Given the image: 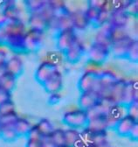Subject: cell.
Here are the masks:
<instances>
[{
  "mask_svg": "<svg viewBox=\"0 0 138 147\" xmlns=\"http://www.w3.org/2000/svg\"><path fill=\"white\" fill-rule=\"evenodd\" d=\"M62 123L68 128L76 129V130L81 131L88 125V112L80 108L70 109L63 114Z\"/></svg>",
  "mask_w": 138,
  "mask_h": 147,
  "instance_id": "cell-1",
  "label": "cell"
},
{
  "mask_svg": "<svg viewBox=\"0 0 138 147\" xmlns=\"http://www.w3.org/2000/svg\"><path fill=\"white\" fill-rule=\"evenodd\" d=\"M45 39V31L29 28L24 34L26 53H35L40 49Z\"/></svg>",
  "mask_w": 138,
  "mask_h": 147,
  "instance_id": "cell-2",
  "label": "cell"
},
{
  "mask_svg": "<svg viewBox=\"0 0 138 147\" xmlns=\"http://www.w3.org/2000/svg\"><path fill=\"white\" fill-rule=\"evenodd\" d=\"M88 61L94 62L98 65H103L110 56V47L97 42H93L89 48L87 49Z\"/></svg>",
  "mask_w": 138,
  "mask_h": 147,
  "instance_id": "cell-3",
  "label": "cell"
},
{
  "mask_svg": "<svg viewBox=\"0 0 138 147\" xmlns=\"http://www.w3.org/2000/svg\"><path fill=\"white\" fill-rule=\"evenodd\" d=\"M77 32L74 29H66L56 32L55 43L57 49L62 53L70 47L77 40Z\"/></svg>",
  "mask_w": 138,
  "mask_h": 147,
  "instance_id": "cell-4",
  "label": "cell"
},
{
  "mask_svg": "<svg viewBox=\"0 0 138 147\" xmlns=\"http://www.w3.org/2000/svg\"><path fill=\"white\" fill-rule=\"evenodd\" d=\"M115 7L111 12L109 25L111 26L126 27L129 20V16L123 8L124 1H115Z\"/></svg>",
  "mask_w": 138,
  "mask_h": 147,
  "instance_id": "cell-5",
  "label": "cell"
},
{
  "mask_svg": "<svg viewBox=\"0 0 138 147\" xmlns=\"http://www.w3.org/2000/svg\"><path fill=\"white\" fill-rule=\"evenodd\" d=\"M86 53H87L86 46L80 39H78L70 47L63 53V55L66 61L71 64H75L82 59Z\"/></svg>",
  "mask_w": 138,
  "mask_h": 147,
  "instance_id": "cell-6",
  "label": "cell"
},
{
  "mask_svg": "<svg viewBox=\"0 0 138 147\" xmlns=\"http://www.w3.org/2000/svg\"><path fill=\"white\" fill-rule=\"evenodd\" d=\"M134 38L129 34L123 38H121L112 42L110 46V53L115 58L117 59H126V55L129 47Z\"/></svg>",
  "mask_w": 138,
  "mask_h": 147,
  "instance_id": "cell-7",
  "label": "cell"
},
{
  "mask_svg": "<svg viewBox=\"0 0 138 147\" xmlns=\"http://www.w3.org/2000/svg\"><path fill=\"white\" fill-rule=\"evenodd\" d=\"M58 69V64L51 61H44L40 62L36 68V71L34 73V78L40 85H42Z\"/></svg>",
  "mask_w": 138,
  "mask_h": 147,
  "instance_id": "cell-8",
  "label": "cell"
},
{
  "mask_svg": "<svg viewBox=\"0 0 138 147\" xmlns=\"http://www.w3.org/2000/svg\"><path fill=\"white\" fill-rule=\"evenodd\" d=\"M64 86V79L62 73L58 69L43 84L42 87L48 94L60 93Z\"/></svg>",
  "mask_w": 138,
  "mask_h": 147,
  "instance_id": "cell-9",
  "label": "cell"
},
{
  "mask_svg": "<svg viewBox=\"0 0 138 147\" xmlns=\"http://www.w3.org/2000/svg\"><path fill=\"white\" fill-rule=\"evenodd\" d=\"M100 100V97L98 93L94 90L80 92V96L78 98V108L88 111L93 109Z\"/></svg>",
  "mask_w": 138,
  "mask_h": 147,
  "instance_id": "cell-10",
  "label": "cell"
},
{
  "mask_svg": "<svg viewBox=\"0 0 138 147\" xmlns=\"http://www.w3.org/2000/svg\"><path fill=\"white\" fill-rule=\"evenodd\" d=\"M4 67L6 73L19 78L24 73V61L19 55L14 54L8 57Z\"/></svg>",
  "mask_w": 138,
  "mask_h": 147,
  "instance_id": "cell-11",
  "label": "cell"
},
{
  "mask_svg": "<svg viewBox=\"0 0 138 147\" xmlns=\"http://www.w3.org/2000/svg\"><path fill=\"white\" fill-rule=\"evenodd\" d=\"M99 74L94 72H83L77 83L79 91L86 92L94 90L98 81Z\"/></svg>",
  "mask_w": 138,
  "mask_h": 147,
  "instance_id": "cell-12",
  "label": "cell"
},
{
  "mask_svg": "<svg viewBox=\"0 0 138 147\" xmlns=\"http://www.w3.org/2000/svg\"><path fill=\"white\" fill-rule=\"evenodd\" d=\"M136 123H138V121H135V119L129 117V116L124 115L115 123V125L114 127V130L118 136L128 138L129 135V132L132 130V128Z\"/></svg>",
  "mask_w": 138,
  "mask_h": 147,
  "instance_id": "cell-13",
  "label": "cell"
},
{
  "mask_svg": "<svg viewBox=\"0 0 138 147\" xmlns=\"http://www.w3.org/2000/svg\"><path fill=\"white\" fill-rule=\"evenodd\" d=\"M115 7V1H107L104 7L99 11L98 16L96 20L93 23L92 26L94 28H100L103 26H106L109 23L110 20V16L112 11Z\"/></svg>",
  "mask_w": 138,
  "mask_h": 147,
  "instance_id": "cell-14",
  "label": "cell"
},
{
  "mask_svg": "<svg viewBox=\"0 0 138 147\" xmlns=\"http://www.w3.org/2000/svg\"><path fill=\"white\" fill-rule=\"evenodd\" d=\"M5 46L13 53H15V54L19 55L26 53L24 34L8 35L5 41Z\"/></svg>",
  "mask_w": 138,
  "mask_h": 147,
  "instance_id": "cell-15",
  "label": "cell"
},
{
  "mask_svg": "<svg viewBox=\"0 0 138 147\" xmlns=\"http://www.w3.org/2000/svg\"><path fill=\"white\" fill-rule=\"evenodd\" d=\"M56 15H57V18H58L59 31L66 30V29H74L72 11L69 10L66 6V5L58 10Z\"/></svg>",
  "mask_w": 138,
  "mask_h": 147,
  "instance_id": "cell-16",
  "label": "cell"
},
{
  "mask_svg": "<svg viewBox=\"0 0 138 147\" xmlns=\"http://www.w3.org/2000/svg\"><path fill=\"white\" fill-rule=\"evenodd\" d=\"M126 82L127 80L123 78H119L112 86L109 93V99L114 104L122 105L123 96V91L126 85Z\"/></svg>",
  "mask_w": 138,
  "mask_h": 147,
  "instance_id": "cell-17",
  "label": "cell"
},
{
  "mask_svg": "<svg viewBox=\"0 0 138 147\" xmlns=\"http://www.w3.org/2000/svg\"><path fill=\"white\" fill-rule=\"evenodd\" d=\"M138 101V85L137 81H127L123 91V103L122 105L126 106L131 102Z\"/></svg>",
  "mask_w": 138,
  "mask_h": 147,
  "instance_id": "cell-18",
  "label": "cell"
},
{
  "mask_svg": "<svg viewBox=\"0 0 138 147\" xmlns=\"http://www.w3.org/2000/svg\"><path fill=\"white\" fill-rule=\"evenodd\" d=\"M124 115H126L125 111V106L123 105H114L109 111L105 115L108 129H114L115 123L118 122V120L123 117Z\"/></svg>",
  "mask_w": 138,
  "mask_h": 147,
  "instance_id": "cell-19",
  "label": "cell"
},
{
  "mask_svg": "<svg viewBox=\"0 0 138 147\" xmlns=\"http://www.w3.org/2000/svg\"><path fill=\"white\" fill-rule=\"evenodd\" d=\"M1 12L4 20L20 18V10L14 1H5L1 4Z\"/></svg>",
  "mask_w": 138,
  "mask_h": 147,
  "instance_id": "cell-20",
  "label": "cell"
},
{
  "mask_svg": "<svg viewBox=\"0 0 138 147\" xmlns=\"http://www.w3.org/2000/svg\"><path fill=\"white\" fill-rule=\"evenodd\" d=\"M27 23H28L29 28L39 29L42 31H46L48 28L47 20L40 11L29 13Z\"/></svg>",
  "mask_w": 138,
  "mask_h": 147,
  "instance_id": "cell-21",
  "label": "cell"
},
{
  "mask_svg": "<svg viewBox=\"0 0 138 147\" xmlns=\"http://www.w3.org/2000/svg\"><path fill=\"white\" fill-rule=\"evenodd\" d=\"M72 17H73V23H74V29L77 31H85L88 29L90 25L89 21L88 20L87 17L85 15L84 10L78 9L75 11H72Z\"/></svg>",
  "mask_w": 138,
  "mask_h": 147,
  "instance_id": "cell-22",
  "label": "cell"
},
{
  "mask_svg": "<svg viewBox=\"0 0 138 147\" xmlns=\"http://www.w3.org/2000/svg\"><path fill=\"white\" fill-rule=\"evenodd\" d=\"M92 132L108 131V124L105 115H100L88 119V125L86 127Z\"/></svg>",
  "mask_w": 138,
  "mask_h": 147,
  "instance_id": "cell-23",
  "label": "cell"
},
{
  "mask_svg": "<svg viewBox=\"0 0 138 147\" xmlns=\"http://www.w3.org/2000/svg\"><path fill=\"white\" fill-rule=\"evenodd\" d=\"M94 42L105 45L110 47L112 44V37H111V26L109 24L103 26L98 28V31L94 37Z\"/></svg>",
  "mask_w": 138,
  "mask_h": 147,
  "instance_id": "cell-24",
  "label": "cell"
},
{
  "mask_svg": "<svg viewBox=\"0 0 138 147\" xmlns=\"http://www.w3.org/2000/svg\"><path fill=\"white\" fill-rule=\"evenodd\" d=\"M5 26L8 35L13 34H25L26 32V27L25 23L21 18H16V20H5Z\"/></svg>",
  "mask_w": 138,
  "mask_h": 147,
  "instance_id": "cell-25",
  "label": "cell"
},
{
  "mask_svg": "<svg viewBox=\"0 0 138 147\" xmlns=\"http://www.w3.org/2000/svg\"><path fill=\"white\" fill-rule=\"evenodd\" d=\"M80 131L67 128L65 130V144L66 147H77L80 142Z\"/></svg>",
  "mask_w": 138,
  "mask_h": 147,
  "instance_id": "cell-26",
  "label": "cell"
},
{
  "mask_svg": "<svg viewBox=\"0 0 138 147\" xmlns=\"http://www.w3.org/2000/svg\"><path fill=\"white\" fill-rule=\"evenodd\" d=\"M32 124L31 123V122L25 118V117H19L18 120L16 121V123H14L13 127L15 129V131L18 134L19 138L20 137H26L30 129L31 128Z\"/></svg>",
  "mask_w": 138,
  "mask_h": 147,
  "instance_id": "cell-27",
  "label": "cell"
},
{
  "mask_svg": "<svg viewBox=\"0 0 138 147\" xmlns=\"http://www.w3.org/2000/svg\"><path fill=\"white\" fill-rule=\"evenodd\" d=\"M17 81H18L17 77L5 72L3 76L0 77V87L12 93L17 86Z\"/></svg>",
  "mask_w": 138,
  "mask_h": 147,
  "instance_id": "cell-28",
  "label": "cell"
},
{
  "mask_svg": "<svg viewBox=\"0 0 138 147\" xmlns=\"http://www.w3.org/2000/svg\"><path fill=\"white\" fill-rule=\"evenodd\" d=\"M19 138V136L15 131V129L13 126H3L1 127V135H0V139H2L5 142L11 143L16 141Z\"/></svg>",
  "mask_w": 138,
  "mask_h": 147,
  "instance_id": "cell-29",
  "label": "cell"
},
{
  "mask_svg": "<svg viewBox=\"0 0 138 147\" xmlns=\"http://www.w3.org/2000/svg\"><path fill=\"white\" fill-rule=\"evenodd\" d=\"M37 128L39 129L40 132L41 133L42 136H49L54 131V124L48 118H41L37 123H36Z\"/></svg>",
  "mask_w": 138,
  "mask_h": 147,
  "instance_id": "cell-30",
  "label": "cell"
},
{
  "mask_svg": "<svg viewBox=\"0 0 138 147\" xmlns=\"http://www.w3.org/2000/svg\"><path fill=\"white\" fill-rule=\"evenodd\" d=\"M52 140L54 143L56 147L66 146L65 144V130L61 128L54 129V131L50 135Z\"/></svg>",
  "mask_w": 138,
  "mask_h": 147,
  "instance_id": "cell-31",
  "label": "cell"
},
{
  "mask_svg": "<svg viewBox=\"0 0 138 147\" xmlns=\"http://www.w3.org/2000/svg\"><path fill=\"white\" fill-rule=\"evenodd\" d=\"M126 59L133 63L138 62V41L137 40L133 39L129 47V50L126 55Z\"/></svg>",
  "mask_w": 138,
  "mask_h": 147,
  "instance_id": "cell-32",
  "label": "cell"
},
{
  "mask_svg": "<svg viewBox=\"0 0 138 147\" xmlns=\"http://www.w3.org/2000/svg\"><path fill=\"white\" fill-rule=\"evenodd\" d=\"M19 116L17 111H13L11 113H7L0 116V125L3 126H13L16 121L18 120Z\"/></svg>",
  "mask_w": 138,
  "mask_h": 147,
  "instance_id": "cell-33",
  "label": "cell"
},
{
  "mask_svg": "<svg viewBox=\"0 0 138 147\" xmlns=\"http://www.w3.org/2000/svg\"><path fill=\"white\" fill-rule=\"evenodd\" d=\"M44 4L45 1H41V0H27V1H25V8L29 13L39 11L42 8Z\"/></svg>",
  "mask_w": 138,
  "mask_h": 147,
  "instance_id": "cell-34",
  "label": "cell"
},
{
  "mask_svg": "<svg viewBox=\"0 0 138 147\" xmlns=\"http://www.w3.org/2000/svg\"><path fill=\"white\" fill-rule=\"evenodd\" d=\"M123 8L129 17H136L138 13V2L136 0H129L124 1Z\"/></svg>",
  "mask_w": 138,
  "mask_h": 147,
  "instance_id": "cell-35",
  "label": "cell"
},
{
  "mask_svg": "<svg viewBox=\"0 0 138 147\" xmlns=\"http://www.w3.org/2000/svg\"><path fill=\"white\" fill-rule=\"evenodd\" d=\"M125 111L127 116L138 121V101H134L127 104L125 106Z\"/></svg>",
  "mask_w": 138,
  "mask_h": 147,
  "instance_id": "cell-36",
  "label": "cell"
},
{
  "mask_svg": "<svg viewBox=\"0 0 138 147\" xmlns=\"http://www.w3.org/2000/svg\"><path fill=\"white\" fill-rule=\"evenodd\" d=\"M126 35H129L126 27H119V26H111V37L112 42L119 40L121 38H123Z\"/></svg>",
  "mask_w": 138,
  "mask_h": 147,
  "instance_id": "cell-37",
  "label": "cell"
},
{
  "mask_svg": "<svg viewBox=\"0 0 138 147\" xmlns=\"http://www.w3.org/2000/svg\"><path fill=\"white\" fill-rule=\"evenodd\" d=\"M16 111V106L13 100H9L0 104V116Z\"/></svg>",
  "mask_w": 138,
  "mask_h": 147,
  "instance_id": "cell-38",
  "label": "cell"
},
{
  "mask_svg": "<svg viewBox=\"0 0 138 147\" xmlns=\"http://www.w3.org/2000/svg\"><path fill=\"white\" fill-rule=\"evenodd\" d=\"M99 11L100 10H98V9H96V8H94L93 6H90V5H88V7L84 10L85 15H86V17H87L88 20L89 21L90 25H93V23L96 20L98 13H99Z\"/></svg>",
  "mask_w": 138,
  "mask_h": 147,
  "instance_id": "cell-39",
  "label": "cell"
},
{
  "mask_svg": "<svg viewBox=\"0 0 138 147\" xmlns=\"http://www.w3.org/2000/svg\"><path fill=\"white\" fill-rule=\"evenodd\" d=\"M8 37L6 26H5V20H0V47L5 46V41Z\"/></svg>",
  "mask_w": 138,
  "mask_h": 147,
  "instance_id": "cell-40",
  "label": "cell"
},
{
  "mask_svg": "<svg viewBox=\"0 0 138 147\" xmlns=\"http://www.w3.org/2000/svg\"><path fill=\"white\" fill-rule=\"evenodd\" d=\"M41 138H42V135L40 132L36 124L32 125L31 128L30 129L27 136H26V138L29 139V140H40Z\"/></svg>",
  "mask_w": 138,
  "mask_h": 147,
  "instance_id": "cell-41",
  "label": "cell"
},
{
  "mask_svg": "<svg viewBox=\"0 0 138 147\" xmlns=\"http://www.w3.org/2000/svg\"><path fill=\"white\" fill-rule=\"evenodd\" d=\"M84 72H94V73H100L103 68L101 65H98L94 62L88 61L87 63L84 66Z\"/></svg>",
  "mask_w": 138,
  "mask_h": 147,
  "instance_id": "cell-42",
  "label": "cell"
},
{
  "mask_svg": "<svg viewBox=\"0 0 138 147\" xmlns=\"http://www.w3.org/2000/svg\"><path fill=\"white\" fill-rule=\"evenodd\" d=\"M12 99V93L8 90H5L0 87V104L3 102L11 100Z\"/></svg>",
  "mask_w": 138,
  "mask_h": 147,
  "instance_id": "cell-43",
  "label": "cell"
},
{
  "mask_svg": "<svg viewBox=\"0 0 138 147\" xmlns=\"http://www.w3.org/2000/svg\"><path fill=\"white\" fill-rule=\"evenodd\" d=\"M61 101V95L60 93H53V94H49L47 102L51 106H54L58 104Z\"/></svg>",
  "mask_w": 138,
  "mask_h": 147,
  "instance_id": "cell-44",
  "label": "cell"
},
{
  "mask_svg": "<svg viewBox=\"0 0 138 147\" xmlns=\"http://www.w3.org/2000/svg\"><path fill=\"white\" fill-rule=\"evenodd\" d=\"M40 143L42 147H56L54 143L52 140L50 135L49 136H42L40 139Z\"/></svg>",
  "mask_w": 138,
  "mask_h": 147,
  "instance_id": "cell-45",
  "label": "cell"
},
{
  "mask_svg": "<svg viewBox=\"0 0 138 147\" xmlns=\"http://www.w3.org/2000/svg\"><path fill=\"white\" fill-rule=\"evenodd\" d=\"M106 2L107 1H105V0H90V1H88V5L93 6L98 10H100L104 7Z\"/></svg>",
  "mask_w": 138,
  "mask_h": 147,
  "instance_id": "cell-46",
  "label": "cell"
},
{
  "mask_svg": "<svg viewBox=\"0 0 138 147\" xmlns=\"http://www.w3.org/2000/svg\"><path fill=\"white\" fill-rule=\"evenodd\" d=\"M128 138H129L133 141H137L138 140V123H136L132 128V130L129 132V135Z\"/></svg>",
  "mask_w": 138,
  "mask_h": 147,
  "instance_id": "cell-47",
  "label": "cell"
},
{
  "mask_svg": "<svg viewBox=\"0 0 138 147\" xmlns=\"http://www.w3.org/2000/svg\"><path fill=\"white\" fill-rule=\"evenodd\" d=\"M8 59V54L7 53L3 50L0 49V67H3Z\"/></svg>",
  "mask_w": 138,
  "mask_h": 147,
  "instance_id": "cell-48",
  "label": "cell"
},
{
  "mask_svg": "<svg viewBox=\"0 0 138 147\" xmlns=\"http://www.w3.org/2000/svg\"><path fill=\"white\" fill-rule=\"evenodd\" d=\"M25 147H42L40 140H29L27 139Z\"/></svg>",
  "mask_w": 138,
  "mask_h": 147,
  "instance_id": "cell-49",
  "label": "cell"
},
{
  "mask_svg": "<svg viewBox=\"0 0 138 147\" xmlns=\"http://www.w3.org/2000/svg\"><path fill=\"white\" fill-rule=\"evenodd\" d=\"M5 67H0V77H1L2 76H3V74L5 73Z\"/></svg>",
  "mask_w": 138,
  "mask_h": 147,
  "instance_id": "cell-50",
  "label": "cell"
},
{
  "mask_svg": "<svg viewBox=\"0 0 138 147\" xmlns=\"http://www.w3.org/2000/svg\"><path fill=\"white\" fill-rule=\"evenodd\" d=\"M0 135H1V125H0Z\"/></svg>",
  "mask_w": 138,
  "mask_h": 147,
  "instance_id": "cell-51",
  "label": "cell"
},
{
  "mask_svg": "<svg viewBox=\"0 0 138 147\" xmlns=\"http://www.w3.org/2000/svg\"><path fill=\"white\" fill-rule=\"evenodd\" d=\"M88 147H94V145H89V146H88Z\"/></svg>",
  "mask_w": 138,
  "mask_h": 147,
  "instance_id": "cell-52",
  "label": "cell"
},
{
  "mask_svg": "<svg viewBox=\"0 0 138 147\" xmlns=\"http://www.w3.org/2000/svg\"><path fill=\"white\" fill-rule=\"evenodd\" d=\"M60 147H66V146H60Z\"/></svg>",
  "mask_w": 138,
  "mask_h": 147,
  "instance_id": "cell-53",
  "label": "cell"
}]
</instances>
